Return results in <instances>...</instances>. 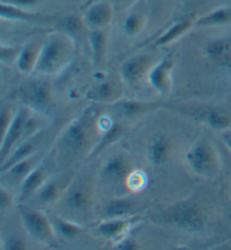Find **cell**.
Segmentation results:
<instances>
[{
    "mask_svg": "<svg viewBox=\"0 0 231 250\" xmlns=\"http://www.w3.org/2000/svg\"><path fill=\"white\" fill-rule=\"evenodd\" d=\"M74 51L76 41L65 31L50 34L42 43L35 74L45 76L60 74L72 62Z\"/></svg>",
    "mask_w": 231,
    "mask_h": 250,
    "instance_id": "obj_1",
    "label": "cell"
},
{
    "mask_svg": "<svg viewBox=\"0 0 231 250\" xmlns=\"http://www.w3.org/2000/svg\"><path fill=\"white\" fill-rule=\"evenodd\" d=\"M91 114L85 112L83 116L76 118L69 123L62 130L59 137V146L68 155L78 158L91 153V145L94 143V127Z\"/></svg>",
    "mask_w": 231,
    "mask_h": 250,
    "instance_id": "obj_2",
    "label": "cell"
},
{
    "mask_svg": "<svg viewBox=\"0 0 231 250\" xmlns=\"http://www.w3.org/2000/svg\"><path fill=\"white\" fill-rule=\"evenodd\" d=\"M185 162L195 176L205 179H212L218 176L221 167L218 151L212 143L203 138L191 146L185 155Z\"/></svg>",
    "mask_w": 231,
    "mask_h": 250,
    "instance_id": "obj_3",
    "label": "cell"
},
{
    "mask_svg": "<svg viewBox=\"0 0 231 250\" xmlns=\"http://www.w3.org/2000/svg\"><path fill=\"white\" fill-rule=\"evenodd\" d=\"M20 221L26 233L38 244L53 246L55 244V229L53 222L42 210L19 203Z\"/></svg>",
    "mask_w": 231,
    "mask_h": 250,
    "instance_id": "obj_4",
    "label": "cell"
},
{
    "mask_svg": "<svg viewBox=\"0 0 231 250\" xmlns=\"http://www.w3.org/2000/svg\"><path fill=\"white\" fill-rule=\"evenodd\" d=\"M31 108H20L15 112L9 127L2 134L1 162L8 158L22 138H30L37 131V123L33 119Z\"/></svg>",
    "mask_w": 231,
    "mask_h": 250,
    "instance_id": "obj_5",
    "label": "cell"
},
{
    "mask_svg": "<svg viewBox=\"0 0 231 250\" xmlns=\"http://www.w3.org/2000/svg\"><path fill=\"white\" fill-rule=\"evenodd\" d=\"M133 170V162L130 156L123 152H117L103 163L101 176L104 182L112 187L124 186L126 188V180Z\"/></svg>",
    "mask_w": 231,
    "mask_h": 250,
    "instance_id": "obj_6",
    "label": "cell"
},
{
    "mask_svg": "<svg viewBox=\"0 0 231 250\" xmlns=\"http://www.w3.org/2000/svg\"><path fill=\"white\" fill-rule=\"evenodd\" d=\"M172 222L188 233H198L207 226L204 210L193 202L180 203L172 212Z\"/></svg>",
    "mask_w": 231,
    "mask_h": 250,
    "instance_id": "obj_7",
    "label": "cell"
},
{
    "mask_svg": "<svg viewBox=\"0 0 231 250\" xmlns=\"http://www.w3.org/2000/svg\"><path fill=\"white\" fill-rule=\"evenodd\" d=\"M155 63L149 53H137L124 60L120 68V77L124 85L130 88H138Z\"/></svg>",
    "mask_w": 231,
    "mask_h": 250,
    "instance_id": "obj_8",
    "label": "cell"
},
{
    "mask_svg": "<svg viewBox=\"0 0 231 250\" xmlns=\"http://www.w3.org/2000/svg\"><path fill=\"white\" fill-rule=\"evenodd\" d=\"M65 203L69 209L78 214L90 212L94 204V194L86 182L71 179L65 191Z\"/></svg>",
    "mask_w": 231,
    "mask_h": 250,
    "instance_id": "obj_9",
    "label": "cell"
},
{
    "mask_svg": "<svg viewBox=\"0 0 231 250\" xmlns=\"http://www.w3.org/2000/svg\"><path fill=\"white\" fill-rule=\"evenodd\" d=\"M141 223L139 216H123V217H106L96 227V232L104 239L111 240L116 244L123 238L129 235L134 228Z\"/></svg>",
    "mask_w": 231,
    "mask_h": 250,
    "instance_id": "obj_10",
    "label": "cell"
},
{
    "mask_svg": "<svg viewBox=\"0 0 231 250\" xmlns=\"http://www.w3.org/2000/svg\"><path fill=\"white\" fill-rule=\"evenodd\" d=\"M174 63L175 62L173 55L166 56L165 58L156 62L149 71L148 83L159 95H167L172 91Z\"/></svg>",
    "mask_w": 231,
    "mask_h": 250,
    "instance_id": "obj_11",
    "label": "cell"
},
{
    "mask_svg": "<svg viewBox=\"0 0 231 250\" xmlns=\"http://www.w3.org/2000/svg\"><path fill=\"white\" fill-rule=\"evenodd\" d=\"M83 19L89 28H108L114 20V6L108 0H97L87 7Z\"/></svg>",
    "mask_w": 231,
    "mask_h": 250,
    "instance_id": "obj_12",
    "label": "cell"
},
{
    "mask_svg": "<svg viewBox=\"0 0 231 250\" xmlns=\"http://www.w3.org/2000/svg\"><path fill=\"white\" fill-rule=\"evenodd\" d=\"M50 177H51V173H50L49 167L45 164V161H41V163L34 167L19 185L17 202L24 203L32 196H34Z\"/></svg>",
    "mask_w": 231,
    "mask_h": 250,
    "instance_id": "obj_13",
    "label": "cell"
},
{
    "mask_svg": "<svg viewBox=\"0 0 231 250\" xmlns=\"http://www.w3.org/2000/svg\"><path fill=\"white\" fill-rule=\"evenodd\" d=\"M205 55L213 65L222 69H231V39L219 38L205 46Z\"/></svg>",
    "mask_w": 231,
    "mask_h": 250,
    "instance_id": "obj_14",
    "label": "cell"
},
{
    "mask_svg": "<svg viewBox=\"0 0 231 250\" xmlns=\"http://www.w3.org/2000/svg\"><path fill=\"white\" fill-rule=\"evenodd\" d=\"M173 154V143L165 135H155L147 146V159L154 167L168 162Z\"/></svg>",
    "mask_w": 231,
    "mask_h": 250,
    "instance_id": "obj_15",
    "label": "cell"
},
{
    "mask_svg": "<svg viewBox=\"0 0 231 250\" xmlns=\"http://www.w3.org/2000/svg\"><path fill=\"white\" fill-rule=\"evenodd\" d=\"M197 17L195 16L194 13L190 14V15L183 17L175 23H173L167 30L163 32L161 35L156 39L154 42L155 46L161 48V46H166L176 42L178 39L184 37L192 27L195 26Z\"/></svg>",
    "mask_w": 231,
    "mask_h": 250,
    "instance_id": "obj_16",
    "label": "cell"
},
{
    "mask_svg": "<svg viewBox=\"0 0 231 250\" xmlns=\"http://www.w3.org/2000/svg\"><path fill=\"white\" fill-rule=\"evenodd\" d=\"M122 98V88L115 81H102L88 90L86 99L96 103H116Z\"/></svg>",
    "mask_w": 231,
    "mask_h": 250,
    "instance_id": "obj_17",
    "label": "cell"
},
{
    "mask_svg": "<svg viewBox=\"0 0 231 250\" xmlns=\"http://www.w3.org/2000/svg\"><path fill=\"white\" fill-rule=\"evenodd\" d=\"M108 40V28H89L88 43L91 52V62L95 68H98L105 60Z\"/></svg>",
    "mask_w": 231,
    "mask_h": 250,
    "instance_id": "obj_18",
    "label": "cell"
},
{
    "mask_svg": "<svg viewBox=\"0 0 231 250\" xmlns=\"http://www.w3.org/2000/svg\"><path fill=\"white\" fill-rule=\"evenodd\" d=\"M42 43L37 41H30L22 45V49L16 59V68L20 74L27 75L35 73L38 57H40Z\"/></svg>",
    "mask_w": 231,
    "mask_h": 250,
    "instance_id": "obj_19",
    "label": "cell"
},
{
    "mask_svg": "<svg viewBox=\"0 0 231 250\" xmlns=\"http://www.w3.org/2000/svg\"><path fill=\"white\" fill-rule=\"evenodd\" d=\"M28 104L32 110L45 112L52 104V88L48 82H37L32 85L27 95Z\"/></svg>",
    "mask_w": 231,
    "mask_h": 250,
    "instance_id": "obj_20",
    "label": "cell"
},
{
    "mask_svg": "<svg viewBox=\"0 0 231 250\" xmlns=\"http://www.w3.org/2000/svg\"><path fill=\"white\" fill-rule=\"evenodd\" d=\"M121 116L123 118H131L139 117L141 114L155 111L162 106L160 103L150 102V101H141V100H123L114 103Z\"/></svg>",
    "mask_w": 231,
    "mask_h": 250,
    "instance_id": "obj_21",
    "label": "cell"
},
{
    "mask_svg": "<svg viewBox=\"0 0 231 250\" xmlns=\"http://www.w3.org/2000/svg\"><path fill=\"white\" fill-rule=\"evenodd\" d=\"M0 17L2 21L9 22H37L42 20V16L37 13H32L23 7L13 5L1 0L0 5Z\"/></svg>",
    "mask_w": 231,
    "mask_h": 250,
    "instance_id": "obj_22",
    "label": "cell"
},
{
    "mask_svg": "<svg viewBox=\"0 0 231 250\" xmlns=\"http://www.w3.org/2000/svg\"><path fill=\"white\" fill-rule=\"evenodd\" d=\"M40 163L41 161H37V154L35 153V154L13 164V166L9 167L8 169L2 171L1 176L7 177L8 179L13 180L14 182H19L20 185L22 181L25 179V177H26L27 174L30 173L34 167H36Z\"/></svg>",
    "mask_w": 231,
    "mask_h": 250,
    "instance_id": "obj_23",
    "label": "cell"
},
{
    "mask_svg": "<svg viewBox=\"0 0 231 250\" xmlns=\"http://www.w3.org/2000/svg\"><path fill=\"white\" fill-rule=\"evenodd\" d=\"M231 22V7H218L205 15L197 17L195 26L198 27H218Z\"/></svg>",
    "mask_w": 231,
    "mask_h": 250,
    "instance_id": "obj_24",
    "label": "cell"
},
{
    "mask_svg": "<svg viewBox=\"0 0 231 250\" xmlns=\"http://www.w3.org/2000/svg\"><path fill=\"white\" fill-rule=\"evenodd\" d=\"M65 191H63V188L60 186L58 180L50 177L49 179L46 180L45 184L38 189L35 195L37 196L38 202H40L42 205L48 206L58 202L59 199L62 197V195L65 194Z\"/></svg>",
    "mask_w": 231,
    "mask_h": 250,
    "instance_id": "obj_25",
    "label": "cell"
},
{
    "mask_svg": "<svg viewBox=\"0 0 231 250\" xmlns=\"http://www.w3.org/2000/svg\"><path fill=\"white\" fill-rule=\"evenodd\" d=\"M148 19L144 14L140 12H132L123 21L122 28L125 35L130 38L137 37L147 26Z\"/></svg>",
    "mask_w": 231,
    "mask_h": 250,
    "instance_id": "obj_26",
    "label": "cell"
},
{
    "mask_svg": "<svg viewBox=\"0 0 231 250\" xmlns=\"http://www.w3.org/2000/svg\"><path fill=\"white\" fill-rule=\"evenodd\" d=\"M133 209V202L129 197H117L108 202L105 206L106 217H123L129 216Z\"/></svg>",
    "mask_w": 231,
    "mask_h": 250,
    "instance_id": "obj_27",
    "label": "cell"
},
{
    "mask_svg": "<svg viewBox=\"0 0 231 250\" xmlns=\"http://www.w3.org/2000/svg\"><path fill=\"white\" fill-rule=\"evenodd\" d=\"M53 226H54L55 231L65 239H72L85 231V227L81 224H78L68 219H63V217H54Z\"/></svg>",
    "mask_w": 231,
    "mask_h": 250,
    "instance_id": "obj_28",
    "label": "cell"
},
{
    "mask_svg": "<svg viewBox=\"0 0 231 250\" xmlns=\"http://www.w3.org/2000/svg\"><path fill=\"white\" fill-rule=\"evenodd\" d=\"M205 120L210 128L216 131H223L230 126V117L228 114L216 109H209L205 114Z\"/></svg>",
    "mask_w": 231,
    "mask_h": 250,
    "instance_id": "obj_29",
    "label": "cell"
},
{
    "mask_svg": "<svg viewBox=\"0 0 231 250\" xmlns=\"http://www.w3.org/2000/svg\"><path fill=\"white\" fill-rule=\"evenodd\" d=\"M147 176L145 172L134 169L126 180V189L133 192H140L147 186Z\"/></svg>",
    "mask_w": 231,
    "mask_h": 250,
    "instance_id": "obj_30",
    "label": "cell"
},
{
    "mask_svg": "<svg viewBox=\"0 0 231 250\" xmlns=\"http://www.w3.org/2000/svg\"><path fill=\"white\" fill-rule=\"evenodd\" d=\"M84 25L86 24H85V21L84 19H81V17L68 16L66 17L65 21H63V28H65L63 31L74 39L77 34L81 33Z\"/></svg>",
    "mask_w": 231,
    "mask_h": 250,
    "instance_id": "obj_31",
    "label": "cell"
},
{
    "mask_svg": "<svg viewBox=\"0 0 231 250\" xmlns=\"http://www.w3.org/2000/svg\"><path fill=\"white\" fill-rule=\"evenodd\" d=\"M22 49V45H1V55H0V58H1V62H15L17 57H18V53Z\"/></svg>",
    "mask_w": 231,
    "mask_h": 250,
    "instance_id": "obj_32",
    "label": "cell"
},
{
    "mask_svg": "<svg viewBox=\"0 0 231 250\" xmlns=\"http://www.w3.org/2000/svg\"><path fill=\"white\" fill-rule=\"evenodd\" d=\"M2 248L10 250H23L26 249V242L18 237H10L2 241Z\"/></svg>",
    "mask_w": 231,
    "mask_h": 250,
    "instance_id": "obj_33",
    "label": "cell"
},
{
    "mask_svg": "<svg viewBox=\"0 0 231 250\" xmlns=\"http://www.w3.org/2000/svg\"><path fill=\"white\" fill-rule=\"evenodd\" d=\"M115 248L122 249V250H137V249H140V245H139L134 239L127 235V237L123 238L122 240L116 242Z\"/></svg>",
    "mask_w": 231,
    "mask_h": 250,
    "instance_id": "obj_34",
    "label": "cell"
},
{
    "mask_svg": "<svg viewBox=\"0 0 231 250\" xmlns=\"http://www.w3.org/2000/svg\"><path fill=\"white\" fill-rule=\"evenodd\" d=\"M13 196L10 194L8 189L5 187L0 188V207L2 210H5L13 205Z\"/></svg>",
    "mask_w": 231,
    "mask_h": 250,
    "instance_id": "obj_35",
    "label": "cell"
},
{
    "mask_svg": "<svg viewBox=\"0 0 231 250\" xmlns=\"http://www.w3.org/2000/svg\"><path fill=\"white\" fill-rule=\"evenodd\" d=\"M14 116H15V112L12 111L10 108H3L1 110V131L2 134L7 130V128L9 127L10 123H12L14 119Z\"/></svg>",
    "mask_w": 231,
    "mask_h": 250,
    "instance_id": "obj_36",
    "label": "cell"
},
{
    "mask_svg": "<svg viewBox=\"0 0 231 250\" xmlns=\"http://www.w3.org/2000/svg\"><path fill=\"white\" fill-rule=\"evenodd\" d=\"M3 1H7L9 3H13V5L23 7V8H27V7L37 5L38 2L43 1V0H3Z\"/></svg>",
    "mask_w": 231,
    "mask_h": 250,
    "instance_id": "obj_37",
    "label": "cell"
},
{
    "mask_svg": "<svg viewBox=\"0 0 231 250\" xmlns=\"http://www.w3.org/2000/svg\"><path fill=\"white\" fill-rule=\"evenodd\" d=\"M221 139L223 144L226 145V147L228 148V151L231 153V130L226 129L221 131Z\"/></svg>",
    "mask_w": 231,
    "mask_h": 250,
    "instance_id": "obj_38",
    "label": "cell"
},
{
    "mask_svg": "<svg viewBox=\"0 0 231 250\" xmlns=\"http://www.w3.org/2000/svg\"><path fill=\"white\" fill-rule=\"evenodd\" d=\"M115 1H117L119 6L122 7V8H129V7L133 6L138 0H115Z\"/></svg>",
    "mask_w": 231,
    "mask_h": 250,
    "instance_id": "obj_39",
    "label": "cell"
}]
</instances>
